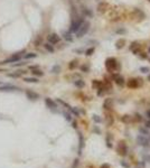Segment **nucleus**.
Instances as JSON below:
<instances>
[{
    "label": "nucleus",
    "instance_id": "1",
    "mask_svg": "<svg viewBox=\"0 0 150 168\" xmlns=\"http://www.w3.org/2000/svg\"><path fill=\"white\" fill-rule=\"evenodd\" d=\"M83 22H84V19H83V17L75 16V18H73V20H72V24H71L70 33H76L77 30L80 29L81 25H82Z\"/></svg>",
    "mask_w": 150,
    "mask_h": 168
},
{
    "label": "nucleus",
    "instance_id": "2",
    "mask_svg": "<svg viewBox=\"0 0 150 168\" xmlns=\"http://www.w3.org/2000/svg\"><path fill=\"white\" fill-rule=\"evenodd\" d=\"M117 152H118V155H120L122 157H125L128 155V147H127V143L123 140H121L120 142L118 143Z\"/></svg>",
    "mask_w": 150,
    "mask_h": 168
},
{
    "label": "nucleus",
    "instance_id": "3",
    "mask_svg": "<svg viewBox=\"0 0 150 168\" xmlns=\"http://www.w3.org/2000/svg\"><path fill=\"white\" fill-rule=\"evenodd\" d=\"M88 29H90V22H88V21L83 22V24L81 25L80 29L76 32V37H77V38H81V37H83L85 34L88 32Z\"/></svg>",
    "mask_w": 150,
    "mask_h": 168
},
{
    "label": "nucleus",
    "instance_id": "4",
    "mask_svg": "<svg viewBox=\"0 0 150 168\" xmlns=\"http://www.w3.org/2000/svg\"><path fill=\"white\" fill-rule=\"evenodd\" d=\"M137 143L139 146H142V147H149L150 146V140L147 138L146 136H142V135H139L137 137Z\"/></svg>",
    "mask_w": 150,
    "mask_h": 168
},
{
    "label": "nucleus",
    "instance_id": "5",
    "mask_svg": "<svg viewBox=\"0 0 150 168\" xmlns=\"http://www.w3.org/2000/svg\"><path fill=\"white\" fill-rule=\"evenodd\" d=\"M105 65H106V68L109 69V71H113V69L118 68V63L115 61V58H113V57L106 59Z\"/></svg>",
    "mask_w": 150,
    "mask_h": 168
},
{
    "label": "nucleus",
    "instance_id": "6",
    "mask_svg": "<svg viewBox=\"0 0 150 168\" xmlns=\"http://www.w3.org/2000/svg\"><path fill=\"white\" fill-rule=\"evenodd\" d=\"M0 91H4V92L19 91V88H17L15 85H11V84H2V85H0Z\"/></svg>",
    "mask_w": 150,
    "mask_h": 168
},
{
    "label": "nucleus",
    "instance_id": "7",
    "mask_svg": "<svg viewBox=\"0 0 150 168\" xmlns=\"http://www.w3.org/2000/svg\"><path fill=\"white\" fill-rule=\"evenodd\" d=\"M47 39H48V43H49V44L55 45V44H57V43H59L61 37H59L57 34H51V35H48Z\"/></svg>",
    "mask_w": 150,
    "mask_h": 168
},
{
    "label": "nucleus",
    "instance_id": "8",
    "mask_svg": "<svg viewBox=\"0 0 150 168\" xmlns=\"http://www.w3.org/2000/svg\"><path fill=\"white\" fill-rule=\"evenodd\" d=\"M20 58H21V54L16 53V54H14L11 57L6 59L4 62V64H7V63H16V62H18V61H20Z\"/></svg>",
    "mask_w": 150,
    "mask_h": 168
},
{
    "label": "nucleus",
    "instance_id": "9",
    "mask_svg": "<svg viewBox=\"0 0 150 168\" xmlns=\"http://www.w3.org/2000/svg\"><path fill=\"white\" fill-rule=\"evenodd\" d=\"M26 96L29 100H31V101H36V100L39 98V94H37L36 92H34V91L27 90V91H26Z\"/></svg>",
    "mask_w": 150,
    "mask_h": 168
},
{
    "label": "nucleus",
    "instance_id": "10",
    "mask_svg": "<svg viewBox=\"0 0 150 168\" xmlns=\"http://www.w3.org/2000/svg\"><path fill=\"white\" fill-rule=\"evenodd\" d=\"M112 77H113L114 82H115L118 85H120V86H123V85H124V79L122 76H120L119 74H113Z\"/></svg>",
    "mask_w": 150,
    "mask_h": 168
},
{
    "label": "nucleus",
    "instance_id": "11",
    "mask_svg": "<svg viewBox=\"0 0 150 168\" xmlns=\"http://www.w3.org/2000/svg\"><path fill=\"white\" fill-rule=\"evenodd\" d=\"M45 103H46L47 108H49L51 110H54V111H55L56 108H57L56 103L54 102V101H53L52 99H49V98H46V99H45Z\"/></svg>",
    "mask_w": 150,
    "mask_h": 168
},
{
    "label": "nucleus",
    "instance_id": "12",
    "mask_svg": "<svg viewBox=\"0 0 150 168\" xmlns=\"http://www.w3.org/2000/svg\"><path fill=\"white\" fill-rule=\"evenodd\" d=\"M140 85H141V83L138 82V79H132V80H129L128 82V86L130 89H135L138 86H140Z\"/></svg>",
    "mask_w": 150,
    "mask_h": 168
},
{
    "label": "nucleus",
    "instance_id": "13",
    "mask_svg": "<svg viewBox=\"0 0 150 168\" xmlns=\"http://www.w3.org/2000/svg\"><path fill=\"white\" fill-rule=\"evenodd\" d=\"M103 108L105 110H111L113 108V100L112 99H106L103 103Z\"/></svg>",
    "mask_w": 150,
    "mask_h": 168
},
{
    "label": "nucleus",
    "instance_id": "14",
    "mask_svg": "<svg viewBox=\"0 0 150 168\" xmlns=\"http://www.w3.org/2000/svg\"><path fill=\"white\" fill-rule=\"evenodd\" d=\"M78 139H80V146H78V155H81V153H82V149H83V147H84V138H83L82 133H78Z\"/></svg>",
    "mask_w": 150,
    "mask_h": 168
},
{
    "label": "nucleus",
    "instance_id": "15",
    "mask_svg": "<svg viewBox=\"0 0 150 168\" xmlns=\"http://www.w3.org/2000/svg\"><path fill=\"white\" fill-rule=\"evenodd\" d=\"M105 143H106V147H108V148H112V147H113V145H112V136H111L110 133L106 135Z\"/></svg>",
    "mask_w": 150,
    "mask_h": 168
},
{
    "label": "nucleus",
    "instance_id": "16",
    "mask_svg": "<svg viewBox=\"0 0 150 168\" xmlns=\"http://www.w3.org/2000/svg\"><path fill=\"white\" fill-rule=\"evenodd\" d=\"M139 132H140V135L146 136V137L149 135V130H148V128H146V127H140V128H139Z\"/></svg>",
    "mask_w": 150,
    "mask_h": 168
},
{
    "label": "nucleus",
    "instance_id": "17",
    "mask_svg": "<svg viewBox=\"0 0 150 168\" xmlns=\"http://www.w3.org/2000/svg\"><path fill=\"white\" fill-rule=\"evenodd\" d=\"M72 33H70V32H66V33H63V37L65 38L67 42H72L73 40V37H72V35H71Z\"/></svg>",
    "mask_w": 150,
    "mask_h": 168
},
{
    "label": "nucleus",
    "instance_id": "18",
    "mask_svg": "<svg viewBox=\"0 0 150 168\" xmlns=\"http://www.w3.org/2000/svg\"><path fill=\"white\" fill-rule=\"evenodd\" d=\"M113 121H114V119L111 114H108V116H106V124H108V127L112 126V124H113Z\"/></svg>",
    "mask_w": 150,
    "mask_h": 168
},
{
    "label": "nucleus",
    "instance_id": "19",
    "mask_svg": "<svg viewBox=\"0 0 150 168\" xmlns=\"http://www.w3.org/2000/svg\"><path fill=\"white\" fill-rule=\"evenodd\" d=\"M74 84H75V86H77L78 89L84 88V85H85L84 81H82V80H77V81H75V82H74Z\"/></svg>",
    "mask_w": 150,
    "mask_h": 168
},
{
    "label": "nucleus",
    "instance_id": "20",
    "mask_svg": "<svg viewBox=\"0 0 150 168\" xmlns=\"http://www.w3.org/2000/svg\"><path fill=\"white\" fill-rule=\"evenodd\" d=\"M24 81H25V82H28V83H37V82H38V79H37V77H25Z\"/></svg>",
    "mask_w": 150,
    "mask_h": 168
},
{
    "label": "nucleus",
    "instance_id": "21",
    "mask_svg": "<svg viewBox=\"0 0 150 168\" xmlns=\"http://www.w3.org/2000/svg\"><path fill=\"white\" fill-rule=\"evenodd\" d=\"M70 111H71V113L74 114L75 117H80L81 113H80V111H78V109H77V108H72V106H71Z\"/></svg>",
    "mask_w": 150,
    "mask_h": 168
},
{
    "label": "nucleus",
    "instance_id": "22",
    "mask_svg": "<svg viewBox=\"0 0 150 168\" xmlns=\"http://www.w3.org/2000/svg\"><path fill=\"white\" fill-rule=\"evenodd\" d=\"M92 119H93V121H94L95 123H101L102 122V118L100 117V116H98V114H93Z\"/></svg>",
    "mask_w": 150,
    "mask_h": 168
},
{
    "label": "nucleus",
    "instance_id": "23",
    "mask_svg": "<svg viewBox=\"0 0 150 168\" xmlns=\"http://www.w3.org/2000/svg\"><path fill=\"white\" fill-rule=\"evenodd\" d=\"M44 47L46 51H48L49 53H54V47L52 46V44H49V43H46V44L44 45Z\"/></svg>",
    "mask_w": 150,
    "mask_h": 168
},
{
    "label": "nucleus",
    "instance_id": "24",
    "mask_svg": "<svg viewBox=\"0 0 150 168\" xmlns=\"http://www.w3.org/2000/svg\"><path fill=\"white\" fill-rule=\"evenodd\" d=\"M121 121H122V122H124V123H129V122L131 121V117L128 116V114H125V116H123V117L121 118Z\"/></svg>",
    "mask_w": 150,
    "mask_h": 168
},
{
    "label": "nucleus",
    "instance_id": "25",
    "mask_svg": "<svg viewBox=\"0 0 150 168\" xmlns=\"http://www.w3.org/2000/svg\"><path fill=\"white\" fill-rule=\"evenodd\" d=\"M83 14H84L85 16H88V17H92V16H93L92 11L90 10V9H88V8H85V7H83Z\"/></svg>",
    "mask_w": 150,
    "mask_h": 168
},
{
    "label": "nucleus",
    "instance_id": "26",
    "mask_svg": "<svg viewBox=\"0 0 150 168\" xmlns=\"http://www.w3.org/2000/svg\"><path fill=\"white\" fill-rule=\"evenodd\" d=\"M98 90H99V91H98V95H99V96H102V95L105 93V88H104L103 85H101L100 88H98Z\"/></svg>",
    "mask_w": 150,
    "mask_h": 168
},
{
    "label": "nucleus",
    "instance_id": "27",
    "mask_svg": "<svg viewBox=\"0 0 150 168\" xmlns=\"http://www.w3.org/2000/svg\"><path fill=\"white\" fill-rule=\"evenodd\" d=\"M33 74L35 75V76H43L44 75V73L40 71V69H38V68H36V69H34L33 71Z\"/></svg>",
    "mask_w": 150,
    "mask_h": 168
},
{
    "label": "nucleus",
    "instance_id": "28",
    "mask_svg": "<svg viewBox=\"0 0 150 168\" xmlns=\"http://www.w3.org/2000/svg\"><path fill=\"white\" fill-rule=\"evenodd\" d=\"M92 85H93L94 88H100V86L102 85V82H101V81H98V80H94V81H92Z\"/></svg>",
    "mask_w": 150,
    "mask_h": 168
},
{
    "label": "nucleus",
    "instance_id": "29",
    "mask_svg": "<svg viewBox=\"0 0 150 168\" xmlns=\"http://www.w3.org/2000/svg\"><path fill=\"white\" fill-rule=\"evenodd\" d=\"M37 56V54H35V53H28V54L25 55V58L26 59H29V58H35Z\"/></svg>",
    "mask_w": 150,
    "mask_h": 168
},
{
    "label": "nucleus",
    "instance_id": "30",
    "mask_svg": "<svg viewBox=\"0 0 150 168\" xmlns=\"http://www.w3.org/2000/svg\"><path fill=\"white\" fill-rule=\"evenodd\" d=\"M124 43H125L124 39L118 40V42H117V48H122V47H123V44H124Z\"/></svg>",
    "mask_w": 150,
    "mask_h": 168
},
{
    "label": "nucleus",
    "instance_id": "31",
    "mask_svg": "<svg viewBox=\"0 0 150 168\" xmlns=\"http://www.w3.org/2000/svg\"><path fill=\"white\" fill-rule=\"evenodd\" d=\"M120 165L123 168H130V164H129L128 161H125V160H121L120 161Z\"/></svg>",
    "mask_w": 150,
    "mask_h": 168
},
{
    "label": "nucleus",
    "instance_id": "32",
    "mask_svg": "<svg viewBox=\"0 0 150 168\" xmlns=\"http://www.w3.org/2000/svg\"><path fill=\"white\" fill-rule=\"evenodd\" d=\"M81 71H82V72H85V73H88V71H90V66H88V65H82V66H81Z\"/></svg>",
    "mask_w": 150,
    "mask_h": 168
},
{
    "label": "nucleus",
    "instance_id": "33",
    "mask_svg": "<svg viewBox=\"0 0 150 168\" xmlns=\"http://www.w3.org/2000/svg\"><path fill=\"white\" fill-rule=\"evenodd\" d=\"M59 71H61V66H58V65H55L52 68V72H53V73H59Z\"/></svg>",
    "mask_w": 150,
    "mask_h": 168
},
{
    "label": "nucleus",
    "instance_id": "34",
    "mask_svg": "<svg viewBox=\"0 0 150 168\" xmlns=\"http://www.w3.org/2000/svg\"><path fill=\"white\" fill-rule=\"evenodd\" d=\"M93 132L96 133V135H101V130H100V128H99V127H96V126L93 127Z\"/></svg>",
    "mask_w": 150,
    "mask_h": 168
},
{
    "label": "nucleus",
    "instance_id": "35",
    "mask_svg": "<svg viewBox=\"0 0 150 168\" xmlns=\"http://www.w3.org/2000/svg\"><path fill=\"white\" fill-rule=\"evenodd\" d=\"M93 53H94V48H93V47H91V48H88V51L85 52V54L88 55V56H91V55H92V54H93Z\"/></svg>",
    "mask_w": 150,
    "mask_h": 168
},
{
    "label": "nucleus",
    "instance_id": "36",
    "mask_svg": "<svg viewBox=\"0 0 150 168\" xmlns=\"http://www.w3.org/2000/svg\"><path fill=\"white\" fill-rule=\"evenodd\" d=\"M64 117H65V119L67 121H72V117H71V114L70 113H67V112H64Z\"/></svg>",
    "mask_w": 150,
    "mask_h": 168
},
{
    "label": "nucleus",
    "instance_id": "37",
    "mask_svg": "<svg viewBox=\"0 0 150 168\" xmlns=\"http://www.w3.org/2000/svg\"><path fill=\"white\" fill-rule=\"evenodd\" d=\"M134 120L138 121V122H140V121H142V117H141L139 113H137V114L134 116Z\"/></svg>",
    "mask_w": 150,
    "mask_h": 168
},
{
    "label": "nucleus",
    "instance_id": "38",
    "mask_svg": "<svg viewBox=\"0 0 150 168\" xmlns=\"http://www.w3.org/2000/svg\"><path fill=\"white\" fill-rule=\"evenodd\" d=\"M150 69L148 67H140V72H142V73H148Z\"/></svg>",
    "mask_w": 150,
    "mask_h": 168
},
{
    "label": "nucleus",
    "instance_id": "39",
    "mask_svg": "<svg viewBox=\"0 0 150 168\" xmlns=\"http://www.w3.org/2000/svg\"><path fill=\"white\" fill-rule=\"evenodd\" d=\"M40 42H41V37H38L36 40H35V46H38L40 44Z\"/></svg>",
    "mask_w": 150,
    "mask_h": 168
},
{
    "label": "nucleus",
    "instance_id": "40",
    "mask_svg": "<svg viewBox=\"0 0 150 168\" xmlns=\"http://www.w3.org/2000/svg\"><path fill=\"white\" fill-rule=\"evenodd\" d=\"M100 168H111V166L109 164H106V163H105V164L101 165V166H100Z\"/></svg>",
    "mask_w": 150,
    "mask_h": 168
},
{
    "label": "nucleus",
    "instance_id": "41",
    "mask_svg": "<svg viewBox=\"0 0 150 168\" xmlns=\"http://www.w3.org/2000/svg\"><path fill=\"white\" fill-rule=\"evenodd\" d=\"M76 66V61H73V62H71L70 64V68H74Z\"/></svg>",
    "mask_w": 150,
    "mask_h": 168
},
{
    "label": "nucleus",
    "instance_id": "42",
    "mask_svg": "<svg viewBox=\"0 0 150 168\" xmlns=\"http://www.w3.org/2000/svg\"><path fill=\"white\" fill-rule=\"evenodd\" d=\"M145 127H146V128H148V129H150V119L146 121V123H145Z\"/></svg>",
    "mask_w": 150,
    "mask_h": 168
},
{
    "label": "nucleus",
    "instance_id": "43",
    "mask_svg": "<svg viewBox=\"0 0 150 168\" xmlns=\"http://www.w3.org/2000/svg\"><path fill=\"white\" fill-rule=\"evenodd\" d=\"M145 160L150 164V155H146V156H145Z\"/></svg>",
    "mask_w": 150,
    "mask_h": 168
},
{
    "label": "nucleus",
    "instance_id": "44",
    "mask_svg": "<svg viewBox=\"0 0 150 168\" xmlns=\"http://www.w3.org/2000/svg\"><path fill=\"white\" fill-rule=\"evenodd\" d=\"M117 33H118V34H124V33H125V29H118Z\"/></svg>",
    "mask_w": 150,
    "mask_h": 168
},
{
    "label": "nucleus",
    "instance_id": "45",
    "mask_svg": "<svg viewBox=\"0 0 150 168\" xmlns=\"http://www.w3.org/2000/svg\"><path fill=\"white\" fill-rule=\"evenodd\" d=\"M78 165V159H75V161H74V164H73V168H75Z\"/></svg>",
    "mask_w": 150,
    "mask_h": 168
},
{
    "label": "nucleus",
    "instance_id": "46",
    "mask_svg": "<svg viewBox=\"0 0 150 168\" xmlns=\"http://www.w3.org/2000/svg\"><path fill=\"white\" fill-rule=\"evenodd\" d=\"M146 116H147V117H148V119H150V109H149V110H148V111H147V112H146Z\"/></svg>",
    "mask_w": 150,
    "mask_h": 168
},
{
    "label": "nucleus",
    "instance_id": "47",
    "mask_svg": "<svg viewBox=\"0 0 150 168\" xmlns=\"http://www.w3.org/2000/svg\"><path fill=\"white\" fill-rule=\"evenodd\" d=\"M29 68H30V69H36V68H38V66H37V65H36V66L33 65V66H30Z\"/></svg>",
    "mask_w": 150,
    "mask_h": 168
},
{
    "label": "nucleus",
    "instance_id": "48",
    "mask_svg": "<svg viewBox=\"0 0 150 168\" xmlns=\"http://www.w3.org/2000/svg\"><path fill=\"white\" fill-rule=\"evenodd\" d=\"M25 63H18V64H15V66H21V65H24Z\"/></svg>",
    "mask_w": 150,
    "mask_h": 168
},
{
    "label": "nucleus",
    "instance_id": "49",
    "mask_svg": "<svg viewBox=\"0 0 150 168\" xmlns=\"http://www.w3.org/2000/svg\"><path fill=\"white\" fill-rule=\"evenodd\" d=\"M73 128H77V123H76V122H73Z\"/></svg>",
    "mask_w": 150,
    "mask_h": 168
},
{
    "label": "nucleus",
    "instance_id": "50",
    "mask_svg": "<svg viewBox=\"0 0 150 168\" xmlns=\"http://www.w3.org/2000/svg\"><path fill=\"white\" fill-rule=\"evenodd\" d=\"M148 81H150V75H149V76H148Z\"/></svg>",
    "mask_w": 150,
    "mask_h": 168
},
{
    "label": "nucleus",
    "instance_id": "51",
    "mask_svg": "<svg viewBox=\"0 0 150 168\" xmlns=\"http://www.w3.org/2000/svg\"><path fill=\"white\" fill-rule=\"evenodd\" d=\"M0 85H2V82H0Z\"/></svg>",
    "mask_w": 150,
    "mask_h": 168
},
{
    "label": "nucleus",
    "instance_id": "52",
    "mask_svg": "<svg viewBox=\"0 0 150 168\" xmlns=\"http://www.w3.org/2000/svg\"><path fill=\"white\" fill-rule=\"evenodd\" d=\"M149 53H150V47H149Z\"/></svg>",
    "mask_w": 150,
    "mask_h": 168
},
{
    "label": "nucleus",
    "instance_id": "53",
    "mask_svg": "<svg viewBox=\"0 0 150 168\" xmlns=\"http://www.w3.org/2000/svg\"><path fill=\"white\" fill-rule=\"evenodd\" d=\"M76 1H78V0H76Z\"/></svg>",
    "mask_w": 150,
    "mask_h": 168
},
{
    "label": "nucleus",
    "instance_id": "54",
    "mask_svg": "<svg viewBox=\"0 0 150 168\" xmlns=\"http://www.w3.org/2000/svg\"><path fill=\"white\" fill-rule=\"evenodd\" d=\"M149 140H150V139H149Z\"/></svg>",
    "mask_w": 150,
    "mask_h": 168
}]
</instances>
